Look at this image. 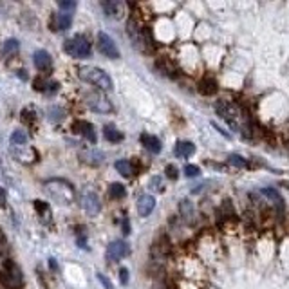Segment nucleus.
<instances>
[{"label":"nucleus","instance_id":"1","mask_svg":"<svg viewBox=\"0 0 289 289\" xmlns=\"http://www.w3.org/2000/svg\"><path fill=\"white\" fill-rule=\"evenodd\" d=\"M215 110L233 130L242 132V136H248V138H250V127L246 125V118L242 116L241 108H239L237 105H233V103H229V101L220 99V101H217L215 103Z\"/></svg>","mask_w":289,"mask_h":289},{"label":"nucleus","instance_id":"2","mask_svg":"<svg viewBox=\"0 0 289 289\" xmlns=\"http://www.w3.org/2000/svg\"><path fill=\"white\" fill-rule=\"evenodd\" d=\"M43 190L52 201H56L60 204H71L76 199V190H74L73 183L54 177V179H47L43 183Z\"/></svg>","mask_w":289,"mask_h":289},{"label":"nucleus","instance_id":"3","mask_svg":"<svg viewBox=\"0 0 289 289\" xmlns=\"http://www.w3.org/2000/svg\"><path fill=\"white\" fill-rule=\"evenodd\" d=\"M127 33H129L130 40L134 43L136 47L143 52H152L154 51V38H152V33L148 27H139V24L130 18L127 22Z\"/></svg>","mask_w":289,"mask_h":289},{"label":"nucleus","instance_id":"4","mask_svg":"<svg viewBox=\"0 0 289 289\" xmlns=\"http://www.w3.org/2000/svg\"><path fill=\"white\" fill-rule=\"evenodd\" d=\"M80 78H82L83 82L91 83L94 85L96 89H101V91H112V78L108 76L103 69H99V67H92V65H83L80 67L78 71Z\"/></svg>","mask_w":289,"mask_h":289},{"label":"nucleus","instance_id":"5","mask_svg":"<svg viewBox=\"0 0 289 289\" xmlns=\"http://www.w3.org/2000/svg\"><path fill=\"white\" fill-rule=\"evenodd\" d=\"M64 51L67 52L69 56L76 58V60H80V58H89L92 54L91 43H89V40L82 35H76V36H73V38L65 40Z\"/></svg>","mask_w":289,"mask_h":289},{"label":"nucleus","instance_id":"6","mask_svg":"<svg viewBox=\"0 0 289 289\" xmlns=\"http://www.w3.org/2000/svg\"><path fill=\"white\" fill-rule=\"evenodd\" d=\"M85 103L89 105V108H92L94 112L99 114H108L112 110V103L108 101L107 96L99 94V92H89L85 96Z\"/></svg>","mask_w":289,"mask_h":289},{"label":"nucleus","instance_id":"7","mask_svg":"<svg viewBox=\"0 0 289 289\" xmlns=\"http://www.w3.org/2000/svg\"><path fill=\"white\" fill-rule=\"evenodd\" d=\"M98 51L101 52L103 56L110 58V60H118V58H120V49H118V45L103 31L98 33Z\"/></svg>","mask_w":289,"mask_h":289},{"label":"nucleus","instance_id":"8","mask_svg":"<svg viewBox=\"0 0 289 289\" xmlns=\"http://www.w3.org/2000/svg\"><path fill=\"white\" fill-rule=\"evenodd\" d=\"M130 255V248L127 242L123 241H114L108 244V250H107V257L108 260H112V262H116V260H121L125 259V257H129Z\"/></svg>","mask_w":289,"mask_h":289},{"label":"nucleus","instance_id":"9","mask_svg":"<svg viewBox=\"0 0 289 289\" xmlns=\"http://www.w3.org/2000/svg\"><path fill=\"white\" fill-rule=\"evenodd\" d=\"M73 130L76 132V134L82 136V138H85L89 143H92V145L98 141V136H96L94 125H92V123H89V121H74Z\"/></svg>","mask_w":289,"mask_h":289},{"label":"nucleus","instance_id":"10","mask_svg":"<svg viewBox=\"0 0 289 289\" xmlns=\"http://www.w3.org/2000/svg\"><path fill=\"white\" fill-rule=\"evenodd\" d=\"M101 8H103L107 17H112L116 20H121L125 17V4L121 0H105V2H101Z\"/></svg>","mask_w":289,"mask_h":289},{"label":"nucleus","instance_id":"11","mask_svg":"<svg viewBox=\"0 0 289 289\" xmlns=\"http://www.w3.org/2000/svg\"><path fill=\"white\" fill-rule=\"evenodd\" d=\"M82 206L83 210L87 212V215H98L99 212H101V204H99V199L96 194H92V192H87V194H83L82 197Z\"/></svg>","mask_w":289,"mask_h":289},{"label":"nucleus","instance_id":"12","mask_svg":"<svg viewBox=\"0 0 289 289\" xmlns=\"http://www.w3.org/2000/svg\"><path fill=\"white\" fill-rule=\"evenodd\" d=\"M33 58H35V67L40 71V73H49V71L52 69V58L47 51L40 49V51L35 52V56Z\"/></svg>","mask_w":289,"mask_h":289},{"label":"nucleus","instance_id":"13","mask_svg":"<svg viewBox=\"0 0 289 289\" xmlns=\"http://www.w3.org/2000/svg\"><path fill=\"white\" fill-rule=\"evenodd\" d=\"M4 268H6L4 273L9 276V280L15 284V287H17V289L22 287V284H24V276H22V271H20V268H18L17 264H15L13 260H6Z\"/></svg>","mask_w":289,"mask_h":289},{"label":"nucleus","instance_id":"14","mask_svg":"<svg viewBox=\"0 0 289 289\" xmlns=\"http://www.w3.org/2000/svg\"><path fill=\"white\" fill-rule=\"evenodd\" d=\"M179 212H181V217H183V220H185V222H188V224H194L197 213H195V208H194V203H192V201H188V199H183L181 203H179Z\"/></svg>","mask_w":289,"mask_h":289},{"label":"nucleus","instance_id":"15","mask_svg":"<svg viewBox=\"0 0 289 289\" xmlns=\"http://www.w3.org/2000/svg\"><path fill=\"white\" fill-rule=\"evenodd\" d=\"M155 208V199L152 195H141L138 199V213L139 217H148Z\"/></svg>","mask_w":289,"mask_h":289},{"label":"nucleus","instance_id":"16","mask_svg":"<svg viewBox=\"0 0 289 289\" xmlns=\"http://www.w3.org/2000/svg\"><path fill=\"white\" fill-rule=\"evenodd\" d=\"M73 24V17L71 13H58L51 18V29L52 31H65Z\"/></svg>","mask_w":289,"mask_h":289},{"label":"nucleus","instance_id":"17","mask_svg":"<svg viewBox=\"0 0 289 289\" xmlns=\"http://www.w3.org/2000/svg\"><path fill=\"white\" fill-rule=\"evenodd\" d=\"M174 154L179 159H186V157H192L195 154V145L192 141H177L176 148H174Z\"/></svg>","mask_w":289,"mask_h":289},{"label":"nucleus","instance_id":"18","mask_svg":"<svg viewBox=\"0 0 289 289\" xmlns=\"http://www.w3.org/2000/svg\"><path fill=\"white\" fill-rule=\"evenodd\" d=\"M155 69L159 71L163 76H168V78L177 76V67L168 60V58H159V60L155 62Z\"/></svg>","mask_w":289,"mask_h":289},{"label":"nucleus","instance_id":"19","mask_svg":"<svg viewBox=\"0 0 289 289\" xmlns=\"http://www.w3.org/2000/svg\"><path fill=\"white\" fill-rule=\"evenodd\" d=\"M217 89H219V85H217L215 78L212 76H204L201 82H199V92L204 96H213L217 92Z\"/></svg>","mask_w":289,"mask_h":289},{"label":"nucleus","instance_id":"20","mask_svg":"<svg viewBox=\"0 0 289 289\" xmlns=\"http://www.w3.org/2000/svg\"><path fill=\"white\" fill-rule=\"evenodd\" d=\"M141 145L145 148H147L148 152H152V154H159L161 152V141H159V138H155V136H152V134H141Z\"/></svg>","mask_w":289,"mask_h":289},{"label":"nucleus","instance_id":"21","mask_svg":"<svg viewBox=\"0 0 289 289\" xmlns=\"http://www.w3.org/2000/svg\"><path fill=\"white\" fill-rule=\"evenodd\" d=\"M103 136H105V139H107V141H110V143H120V141H123V139H125L123 132H120V130H118L114 125H105Z\"/></svg>","mask_w":289,"mask_h":289},{"label":"nucleus","instance_id":"22","mask_svg":"<svg viewBox=\"0 0 289 289\" xmlns=\"http://www.w3.org/2000/svg\"><path fill=\"white\" fill-rule=\"evenodd\" d=\"M260 194L262 195H266V197L269 199V201H273V203L276 204V208H278V210H284V199H282V195L278 194V192L275 190V188H262V190H260Z\"/></svg>","mask_w":289,"mask_h":289},{"label":"nucleus","instance_id":"23","mask_svg":"<svg viewBox=\"0 0 289 289\" xmlns=\"http://www.w3.org/2000/svg\"><path fill=\"white\" fill-rule=\"evenodd\" d=\"M116 170L121 174L123 177H132L134 176V166H132V163L130 161H127V159H120V161H116Z\"/></svg>","mask_w":289,"mask_h":289},{"label":"nucleus","instance_id":"24","mask_svg":"<svg viewBox=\"0 0 289 289\" xmlns=\"http://www.w3.org/2000/svg\"><path fill=\"white\" fill-rule=\"evenodd\" d=\"M108 195L112 199H123L127 195L125 185H121V183H112V185L108 186Z\"/></svg>","mask_w":289,"mask_h":289},{"label":"nucleus","instance_id":"25","mask_svg":"<svg viewBox=\"0 0 289 289\" xmlns=\"http://www.w3.org/2000/svg\"><path fill=\"white\" fill-rule=\"evenodd\" d=\"M82 159L89 164H101L103 163V154H99V152H83L82 154Z\"/></svg>","mask_w":289,"mask_h":289},{"label":"nucleus","instance_id":"26","mask_svg":"<svg viewBox=\"0 0 289 289\" xmlns=\"http://www.w3.org/2000/svg\"><path fill=\"white\" fill-rule=\"evenodd\" d=\"M11 143H13V147H24L27 145V136L24 130H15L13 134H11Z\"/></svg>","mask_w":289,"mask_h":289},{"label":"nucleus","instance_id":"27","mask_svg":"<svg viewBox=\"0 0 289 289\" xmlns=\"http://www.w3.org/2000/svg\"><path fill=\"white\" fill-rule=\"evenodd\" d=\"M228 161H229V164L237 166V168H248V166H250L248 159H244V157H242V155H239V154H232L228 157Z\"/></svg>","mask_w":289,"mask_h":289},{"label":"nucleus","instance_id":"28","mask_svg":"<svg viewBox=\"0 0 289 289\" xmlns=\"http://www.w3.org/2000/svg\"><path fill=\"white\" fill-rule=\"evenodd\" d=\"M35 210L38 212V217H42L43 220H45V217H49V213H51L49 204L43 203V201H35Z\"/></svg>","mask_w":289,"mask_h":289},{"label":"nucleus","instance_id":"29","mask_svg":"<svg viewBox=\"0 0 289 289\" xmlns=\"http://www.w3.org/2000/svg\"><path fill=\"white\" fill-rule=\"evenodd\" d=\"M18 51V42L15 38L8 40V42L4 43V54L8 56V54H13V52Z\"/></svg>","mask_w":289,"mask_h":289},{"label":"nucleus","instance_id":"30","mask_svg":"<svg viewBox=\"0 0 289 289\" xmlns=\"http://www.w3.org/2000/svg\"><path fill=\"white\" fill-rule=\"evenodd\" d=\"M58 8H60L64 13H71V11L76 8V2H73V0H60V2H58Z\"/></svg>","mask_w":289,"mask_h":289},{"label":"nucleus","instance_id":"31","mask_svg":"<svg viewBox=\"0 0 289 289\" xmlns=\"http://www.w3.org/2000/svg\"><path fill=\"white\" fill-rule=\"evenodd\" d=\"M47 83L49 82H45V80L40 76V78H36L35 82H33V89H35L36 92H45V91H47Z\"/></svg>","mask_w":289,"mask_h":289},{"label":"nucleus","instance_id":"32","mask_svg":"<svg viewBox=\"0 0 289 289\" xmlns=\"http://www.w3.org/2000/svg\"><path fill=\"white\" fill-rule=\"evenodd\" d=\"M9 250V242H8V237H6V233L0 229V257H4Z\"/></svg>","mask_w":289,"mask_h":289},{"label":"nucleus","instance_id":"33","mask_svg":"<svg viewBox=\"0 0 289 289\" xmlns=\"http://www.w3.org/2000/svg\"><path fill=\"white\" fill-rule=\"evenodd\" d=\"M201 174V168H199L197 164H186L185 166V176L186 177H197Z\"/></svg>","mask_w":289,"mask_h":289},{"label":"nucleus","instance_id":"34","mask_svg":"<svg viewBox=\"0 0 289 289\" xmlns=\"http://www.w3.org/2000/svg\"><path fill=\"white\" fill-rule=\"evenodd\" d=\"M220 213H222V215H226V217L235 215V210H233V206H232V203H229V201H224V203H222V206H220Z\"/></svg>","mask_w":289,"mask_h":289},{"label":"nucleus","instance_id":"35","mask_svg":"<svg viewBox=\"0 0 289 289\" xmlns=\"http://www.w3.org/2000/svg\"><path fill=\"white\" fill-rule=\"evenodd\" d=\"M164 174H166V177L168 179H172V181H176L177 177H179V170L174 166V164H166V168H164Z\"/></svg>","mask_w":289,"mask_h":289},{"label":"nucleus","instance_id":"36","mask_svg":"<svg viewBox=\"0 0 289 289\" xmlns=\"http://www.w3.org/2000/svg\"><path fill=\"white\" fill-rule=\"evenodd\" d=\"M33 120H35V112H33V108H24L22 110V121H26V123H33Z\"/></svg>","mask_w":289,"mask_h":289},{"label":"nucleus","instance_id":"37","mask_svg":"<svg viewBox=\"0 0 289 289\" xmlns=\"http://www.w3.org/2000/svg\"><path fill=\"white\" fill-rule=\"evenodd\" d=\"M96 278H98V280L101 282V284H103V287H105V289H114L112 282L108 280V278L103 275V273H96Z\"/></svg>","mask_w":289,"mask_h":289},{"label":"nucleus","instance_id":"38","mask_svg":"<svg viewBox=\"0 0 289 289\" xmlns=\"http://www.w3.org/2000/svg\"><path fill=\"white\" fill-rule=\"evenodd\" d=\"M120 282L123 285L129 284V269H127V268H121L120 269Z\"/></svg>","mask_w":289,"mask_h":289},{"label":"nucleus","instance_id":"39","mask_svg":"<svg viewBox=\"0 0 289 289\" xmlns=\"http://www.w3.org/2000/svg\"><path fill=\"white\" fill-rule=\"evenodd\" d=\"M212 127H213V129L217 130V132H219L220 136H224L226 139H229V138H232V134H229V132H226V130L222 129V127H219V125H217V123H212Z\"/></svg>","mask_w":289,"mask_h":289},{"label":"nucleus","instance_id":"40","mask_svg":"<svg viewBox=\"0 0 289 289\" xmlns=\"http://www.w3.org/2000/svg\"><path fill=\"white\" fill-rule=\"evenodd\" d=\"M150 186H152V190H163V188H161V179H159V177H154V179L150 181Z\"/></svg>","mask_w":289,"mask_h":289},{"label":"nucleus","instance_id":"41","mask_svg":"<svg viewBox=\"0 0 289 289\" xmlns=\"http://www.w3.org/2000/svg\"><path fill=\"white\" fill-rule=\"evenodd\" d=\"M58 87H60V85H58V82H49L47 83V91H45V92H49V94H51V92H56Z\"/></svg>","mask_w":289,"mask_h":289},{"label":"nucleus","instance_id":"42","mask_svg":"<svg viewBox=\"0 0 289 289\" xmlns=\"http://www.w3.org/2000/svg\"><path fill=\"white\" fill-rule=\"evenodd\" d=\"M0 204L6 206V190L2 188V186H0Z\"/></svg>","mask_w":289,"mask_h":289},{"label":"nucleus","instance_id":"43","mask_svg":"<svg viewBox=\"0 0 289 289\" xmlns=\"http://www.w3.org/2000/svg\"><path fill=\"white\" fill-rule=\"evenodd\" d=\"M123 233H125V235H129V233H130V224H129V219H125V220H123Z\"/></svg>","mask_w":289,"mask_h":289},{"label":"nucleus","instance_id":"44","mask_svg":"<svg viewBox=\"0 0 289 289\" xmlns=\"http://www.w3.org/2000/svg\"><path fill=\"white\" fill-rule=\"evenodd\" d=\"M152 289H168V285L163 284V282H155V284L152 285Z\"/></svg>","mask_w":289,"mask_h":289},{"label":"nucleus","instance_id":"45","mask_svg":"<svg viewBox=\"0 0 289 289\" xmlns=\"http://www.w3.org/2000/svg\"><path fill=\"white\" fill-rule=\"evenodd\" d=\"M49 266H51V269H54V271L58 269V264H56V260H54V259L49 260Z\"/></svg>","mask_w":289,"mask_h":289},{"label":"nucleus","instance_id":"46","mask_svg":"<svg viewBox=\"0 0 289 289\" xmlns=\"http://www.w3.org/2000/svg\"><path fill=\"white\" fill-rule=\"evenodd\" d=\"M18 76H20L22 80H27V74H26V71H18Z\"/></svg>","mask_w":289,"mask_h":289},{"label":"nucleus","instance_id":"47","mask_svg":"<svg viewBox=\"0 0 289 289\" xmlns=\"http://www.w3.org/2000/svg\"><path fill=\"white\" fill-rule=\"evenodd\" d=\"M278 185L284 186V188H287V190H289V181H278Z\"/></svg>","mask_w":289,"mask_h":289}]
</instances>
